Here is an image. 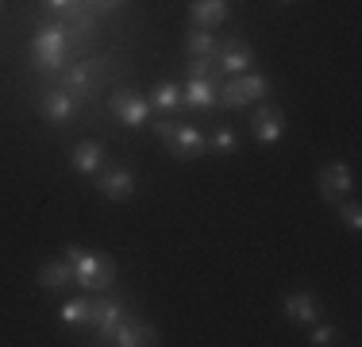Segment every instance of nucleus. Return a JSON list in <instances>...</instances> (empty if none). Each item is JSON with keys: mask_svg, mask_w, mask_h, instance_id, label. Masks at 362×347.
I'll use <instances>...</instances> for the list:
<instances>
[{"mask_svg": "<svg viewBox=\"0 0 362 347\" xmlns=\"http://www.w3.org/2000/svg\"><path fill=\"white\" fill-rule=\"evenodd\" d=\"M228 16H231L228 0H193V4H189V20L201 31H216L220 23H228Z\"/></svg>", "mask_w": 362, "mask_h": 347, "instance_id": "15", "label": "nucleus"}, {"mask_svg": "<svg viewBox=\"0 0 362 347\" xmlns=\"http://www.w3.org/2000/svg\"><path fill=\"white\" fill-rule=\"evenodd\" d=\"M151 127H154V135L166 143V151L181 162H193V159H201V154L209 151V135H204L201 127H193V124H177L174 116L154 120Z\"/></svg>", "mask_w": 362, "mask_h": 347, "instance_id": "2", "label": "nucleus"}, {"mask_svg": "<svg viewBox=\"0 0 362 347\" xmlns=\"http://www.w3.org/2000/svg\"><path fill=\"white\" fill-rule=\"evenodd\" d=\"M251 132H255V139L258 143H278L281 135H286V112L278 108V104H262V108L251 116Z\"/></svg>", "mask_w": 362, "mask_h": 347, "instance_id": "14", "label": "nucleus"}, {"mask_svg": "<svg viewBox=\"0 0 362 347\" xmlns=\"http://www.w3.org/2000/svg\"><path fill=\"white\" fill-rule=\"evenodd\" d=\"M351 189H355V170H351V162H327L320 170V197L327 205H339Z\"/></svg>", "mask_w": 362, "mask_h": 347, "instance_id": "10", "label": "nucleus"}, {"mask_svg": "<svg viewBox=\"0 0 362 347\" xmlns=\"http://www.w3.org/2000/svg\"><path fill=\"white\" fill-rule=\"evenodd\" d=\"M70 28H66L62 20L58 23H42L35 31V39H31V58H35V66L42 74H62V62L70 58Z\"/></svg>", "mask_w": 362, "mask_h": 347, "instance_id": "3", "label": "nucleus"}, {"mask_svg": "<svg viewBox=\"0 0 362 347\" xmlns=\"http://www.w3.org/2000/svg\"><path fill=\"white\" fill-rule=\"evenodd\" d=\"M281 312H286L293 324H316V320H320V297L308 293V290H297L281 301Z\"/></svg>", "mask_w": 362, "mask_h": 347, "instance_id": "16", "label": "nucleus"}, {"mask_svg": "<svg viewBox=\"0 0 362 347\" xmlns=\"http://www.w3.org/2000/svg\"><path fill=\"white\" fill-rule=\"evenodd\" d=\"M108 343H116V347H146V343H162V340H158V328L146 324L143 317H124L116 324V332H112Z\"/></svg>", "mask_w": 362, "mask_h": 347, "instance_id": "13", "label": "nucleus"}, {"mask_svg": "<svg viewBox=\"0 0 362 347\" xmlns=\"http://www.w3.org/2000/svg\"><path fill=\"white\" fill-rule=\"evenodd\" d=\"M97 189L108 201H127V197H135V174L127 166H100L97 170Z\"/></svg>", "mask_w": 362, "mask_h": 347, "instance_id": "12", "label": "nucleus"}, {"mask_svg": "<svg viewBox=\"0 0 362 347\" xmlns=\"http://www.w3.org/2000/svg\"><path fill=\"white\" fill-rule=\"evenodd\" d=\"M278 4H297V0H278Z\"/></svg>", "mask_w": 362, "mask_h": 347, "instance_id": "29", "label": "nucleus"}, {"mask_svg": "<svg viewBox=\"0 0 362 347\" xmlns=\"http://www.w3.org/2000/svg\"><path fill=\"white\" fill-rule=\"evenodd\" d=\"M0 8H4V0H0Z\"/></svg>", "mask_w": 362, "mask_h": 347, "instance_id": "30", "label": "nucleus"}, {"mask_svg": "<svg viewBox=\"0 0 362 347\" xmlns=\"http://www.w3.org/2000/svg\"><path fill=\"white\" fill-rule=\"evenodd\" d=\"M39 285H42V290H50V293H62L66 285H74V263H70V258H50V263H42Z\"/></svg>", "mask_w": 362, "mask_h": 347, "instance_id": "18", "label": "nucleus"}, {"mask_svg": "<svg viewBox=\"0 0 362 347\" xmlns=\"http://www.w3.org/2000/svg\"><path fill=\"white\" fill-rule=\"evenodd\" d=\"M105 58H89V62H74L62 69V89L74 93L77 101L93 97V89H97V81L105 77Z\"/></svg>", "mask_w": 362, "mask_h": 347, "instance_id": "5", "label": "nucleus"}, {"mask_svg": "<svg viewBox=\"0 0 362 347\" xmlns=\"http://www.w3.org/2000/svg\"><path fill=\"white\" fill-rule=\"evenodd\" d=\"M66 258L74 263V282L81 285L85 293H105L116 282V263L100 251H85L81 243H70L66 247Z\"/></svg>", "mask_w": 362, "mask_h": 347, "instance_id": "1", "label": "nucleus"}, {"mask_svg": "<svg viewBox=\"0 0 362 347\" xmlns=\"http://www.w3.org/2000/svg\"><path fill=\"white\" fill-rule=\"evenodd\" d=\"M270 89L274 85H270L266 74H255V69H247V74H231L228 81H220V104L223 108H247V104L262 101Z\"/></svg>", "mask_w": 362, "mask_h": 347, "instance_id": "4", "label": "nucleus"}, {"mask_svg": "<svg viewBox=\"0 0 362 347\" xmlns=\"http://www.w3.org/2000/svg\"><path fill=\"white\" fill-rule=\"evenodd\" d=\"M335 212H339V220L347 224L351 232H362V208H358V201H339V205H335Z\"/></svg>", "mask_w": 362, "mask_h": 347, "instance_id": "24", "label": "nucleus"}, {"mask_svg": "<svg viewBox=\"0 0 362 347\" xmlns=\"http://www.w3.org/2000/svg\"><path fill=\"white\" fill-rule=\"evenodd\" d=\"M124 317L127 312H124V301L119 297H93L89 301V328H97V343H108Z\"/></svg>", "mask_w": 362, "mask_h": 347, "instance_id": "9", "label": "nucleus"}, {"mask_svg": "<svg viewBox=\"0 0 362 347\" xmlns=\"http://www.w3.org/2000/svg\"><path fill=\"white\" fill-rule=\"evenodd\" d=\"M335 340H339V328H335V324H316L313 332H308V343H316V347H327Z\"/></svg>", "mask_w": 362, "mask_h": 347, "instance_id": "25", "label": "nucleus"}, {"mask_svg": "<svg viewBox=\"0 0 362 347\" xmlns=\"http://www.w3.org/2000/svg\"><path fill=\"white\" fill-rule=\"evenodd\" d=\"M70 4H77V0H47V8H54V12H66Z\"/></svg>", "mask_w": 362, "mask_h": 347, "instance_id": "28", "label": "nucleus"}, {"mask_svg": "<svg viewBox=\"0 0 362 347\" xmlns=\"http://www.w3.org/2000/svg\"><path fill=\"white\" fill-rule=\"evenodd\" d=\"M212 62H216V69H212V74H247V69L255 66V47L251 42H243V39H223V42H216V58H212Z\"/></svg>", "mask_w": 362, "mask_h": 347, "instance_id": "8", "label": "nucleus"}, {"mask_svg": "<svg viewBox=\"0 0 362 347\" xmlns=\"http://www.w3.org/2000/svg\"><path fill=\"white\" fill-rule=\"evenodd\" d=\"M216 62L212 58H189V77H212Z\"/></svg>", "mask_w": 362, "mask_h": 347, "instance_id": "26", "label": "nucleus"}, {"mask_svg": "<svg viewBox=\"0 0 362 347\" xmlns=\"http://www.w3.org/2000/svg\"><path fill=\"white\" fill-rule=\"evenodd\" d=\"M62 23H66V28H70L74 35L89 39V35L97 31V12H93V8L85 4V0H77V4H70V8L62 12Z\"/></svg>", "mask_w": 362, "mask_h": 347, "instance_id": "19", "label": "nucleus"}, {"mask_svg": "<svg viewBox=\"0 0 362 347\" xmlns=\"http://www.w3.org/2000/svg\"><path fill=\"white\" fill-rule=\"evenodd\" d=\"M185 55L189 58H216V35L193 28V31L185 35Z\"/></svg>", "mask_w": 362, "mask_h": 347, "instance_id": "21", "label": "nucleus"}, {"mask_svg": "<svg viewBox=\"0 0 362 347\" xmlns=\"http://www.w3.org/2000/svg\"><path fill=\"white\" fill-rule=\"evenodd\" d=\"M85 4H89L97 16H108V12H119V4H124V0H85Z\"/></svg>", "mask_w": 362, "mask_h": 347, "instance_id": "27", "label": "nucleus"}, {"mask_svg": "<svg viewBox=\"0 0 362 347\" xmlns=\"http://www.w3.org/2000/svg\"><path fill=\"white\" fill-rule=\"evenodd\" d=\"M146 101H151V108H158V112H166V116H170V112L181 108V85L177 81H158Z\"/></svg>", "mask_w": 362, "mask_h": 347, "instance_id": "20", "label": "nucleus"}, {"mask_svg": "<svg viewBox=\"0 0 362 347\" xmlns=\"http://www.w3.org/2000/svg\"><path fill=\"white\" fill-rule=\"evenodd\" d=\"M181 104H185V108H197V112L216 108L220 104V77L216 74L212 77H185V85H181Z\"/></svg>", "mask_w": 362, "mask_h": 347, "instance_id": "11", "label": "nucleus"}, {"mask_svg": "<svg viewBox=\"0 0 362 347\" xmlns=\"http://www.w3.org/2000/svg\"><path fill=\"white\" fill-rule=\"evenodd\" d=\"M235 147H239V135L231 127H216L209 135V151H216V154H235Z\"/></svg>", "mask_w": 362, "mask_h": 347, "instance_id": "23", "label": "nucleus"}, {"mask_svg": "<svg viewBox=\"0 0 362 347\" xmlns=\"http://www.w3.org/2000/svg\"><path fill=\"white\" fill-rule=\"evenodd\" d=\"M108 112L127 127H143L146 120H151V101H146L139 89H119L108 97Z\"/></svg>", "mask_w": 362, "mask_h": 347, "instance_id": "6", "label": "nucleus"}, {"mask_svg": "<svg viewBox=\"0 0 362 347\" xmlns=\"http://www.w3.org/2000/svg\"><path fill=\"white\" fill-rule=\"evenodd\" d=\"M70 166H74L77 174H85V178H93V174L105 166V147H100L97 139H81V143H74Z\"/></svg>", "mask_w": 362, "mask_h": 347, "instance_id": "17", "label": "nucleus"}, {"mask_svg": "<svg viewBox=\"0 0 362 347\" xmlns=\"http://www.w3.org/2000/svg\"><path fill=\"white\" fill-rule=\"evenodd\" d=\"M58 320L66 328H89V297H74L58 309Z\"/></svg>", "mask_w": 362, "mask_h": 347, "instance_id": "22", "label": "nucleus"}, {"mask_svg": "<svg viewBox=\"0 0 362 347\" xmlns=\"http://www.w3.org/2000/svg\"><path fill=\"white\" fill-rule=\"evenodd\" d=\"M77 112H81V101L74 93H66L62 85H54V89H47L39 97V116L54 127H66L70 120H77Z\"/></svg>", "mask_w": 362, "mask_h": 347, "instance_id": "7", "label": "nucleus"}]
</instances>
